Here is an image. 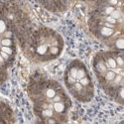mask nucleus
<instances>
[{"label":"nucleus","instance_id":"obj_1","mask_svg":"<svg viewBox=\"0 0 124 124\" xmlns=\"http://www.w3.org/2000/svg\"><path fill=\"white\" fill-rule=\"evenodd\" d=\"M15 122L13 111L7 103L0 99V123Z\"/></svg>","mask_w":124,"mask_h":124},{"label":"nucleus","instance_id":"obj_2","mask_svg":"<svg viewBox=\"0 0 124 124\" xmlns=\"http://www.w3.org/2000/svg\"><path fill=\"white\" fill-rule=\"evenodd\" d=\"M93 70H94V73H95V76L97 78V79H100L106 71L108 70V69L106 68V66L103 63V61L101 60L100 56L98 55V53L95 55L94 59H93Z\"/></svg>","mask_w":124,"mask_h":124},{"label":"nucleus","instance_id":"obj_3","mask_svg":"<svg viewBox=\"0 0 124 124\" xmlns=\"http://www.w3.org/2000/svg\"><path fill=\"white\" fill-rule=\"evenodd\" d=\"M70 106L71 104H69V103H66L64 101L53 102V109L56 113H59V114H67Z\"/></svg>","mask_w":124,"mask_h":124},{"label":"nucleus","instance_id":"obj_4","mask_svg":"<svg viewBox=\"0 0 124 124\" xmlns=\"http://www.w3.org/2000/svg\"><path fill=\"white\" fill-rule=\"evenodd\" d=\"M86 75H88L86 67L85 66L84 63H81L80 61H78V69H77V80H79L81 78L85 77Z\"/></svg>","mask_w":124,"mask_h":124},{"label":"nucleus","instance_id":"obj_5","mask_svg":"<svg viewBox=\"0 0 124 124\" xmlns=\"http://www.w3.org/2000/svg\"><path fill=\"white\" fill-rule=\"evenodd\" d=\"M7 29H9L7 20H6V17L4 15L2 8L0 7V35H2Z\"/></svg>","mask_w":124,"mask_h":124},{"label":"nucleus","instance_id":"obj_6","mask_svg":"<svg viewBox=\"0 0 124 124\" xmlns=\"http://www.w3.org/2000/svg\"><path fill=\"white\" fill-rule=\"evenodd\" d=\"M0 44H1V46L6 47H16L14 38H1L0 39Z\"/></svg>","mask_w":124,"mask_h":124},{"label":"nucleus","instance_id":"obj_7","mask_svg":"<svg viewBox=\"0 0 124 124\" xmlns=\"http://www.w3.org/2000/svg\"><path fill=\"white\" fill-rule=\"evenodd\" d=\"M8 74H7V68L0 64V85L7 79Z\"/></svg>","mask_w":124,"mask_h":124},{"label":"nucleus","instance_id":"obj_8","mask_svg":"<svg viewBox=\"0 0 124 124\" xmlns=\"http://www.w3.org/2000/svg\"><path fill=\"white\" fill-rule=\"evenodd\" d=\"M0 51L4 52V53L11 55V56H16V47H6V46H0Z\"/></svg>","mask_w":124,"mask_h":124},{"label":"nucleus","instance_id":"obj_9","mask_svg":"<svg viewBox=\"0 0 124 124\" xmlns=\"http://www.w3.org/2000/svg\"><path fill=\"white\" fill-rule=\"evenodd\" d=\"M1 38H14L13 31L11 29H7L2 35H0V39Z\"/></svg>","mask_w":124,"mask_h":124},{"label":"nucleus","instance_id":"obj_10","mask_svg":"<svg viewBox=\"0 0 124 124\" xmlns=\"http://www.w3.org/2000/svg\"><path fill=\"white\" fill-rule=\"evenodd\" d=\"M118 3H119V0H108V1H107V4L111 5L113 7H116L118 5Z\"/></svg>","mask_w":124,"mask_h":124}]
</instances>
